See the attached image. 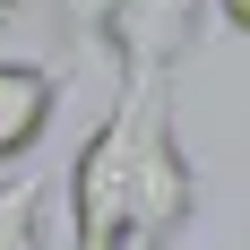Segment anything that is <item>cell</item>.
<instances>
[{
  "label": "cell",
  "instance_id": "6da1fadb",
  "mask_svg": "<svg viewBox=\"0 0 250 250\" xmlns=\"http://www.w3.org/2000/svg\"><path fill=\"white\" fill-rule=\"evenodd\" d=\"M129 164H121V250H173L199 216V173L173 129V78H121Z\"/></svg>",
  "mask_w": 250,
  "mask_h": 250
},
{
  "label": "cell",
  "instance_id": "277c9868",
  "mask_svg": "<svg viewBox=\"0 0 250 250\" xmlns=\"http://www.w3.org/2000/svg\"><path fill=\"white\" fill-rule=\"evenodd\" d=\"M35 225H43V181H0V250H43L35 242Z\"/></svg>",
  "mask_w": 250,
  "mask_h": 250
},
{
  "label": "cell",
  "instance_id": "3957f363",
  "mask_svg": "<svg viewBox=\"0 0 250 250\" xmlns=\"http://www.w3.org/2000/svg\"><path fill=\"white\" fill-rule=\"evenodd\" d=\"M61 112V69L52 61H0V164H26L35 138Z\"/></svg>",
  "mask_w": 250,
  "mask_h": 250
},
{
  "label": "cell",
  "instance_id": "52a82bcc",
  "mask_svg": "<svg viewBox=\"0 0 250 250\" xmlns=\"http://www.w3.org/2000/svg\"><path fill=\"white\" fill-rule=\"evenodd\" d=\"M9 18H18V0H0V26H9Z\"/></svg>",
  "mask_w": 250,
  "mask_h": 250
},
{
  "label": "cell",
  "instance_id": "8992f818",
  "mask_svg": "<svg viewBox=\"0 0 250 250\" xmlns=\"http://www.w3.org/2000/svg\"><path fill=\"white\" fill-rule=\"evenodd\" d=\"M216 26H225V35H242V43H250V0H216Z\"/></svg>",
  "mask_w": 250,
  "mask_h": 250
},
{
  "label": "cell",
  "instance_id": "7a4b0ae2",
  "mask_svg": "<svg viewBox=\"0 0 250 250\" xmlns=\"http://www.w3.org/2000/svg\"><path fill=\"white\" fill-rule=\"evenodd\" d=\"M216 0H121V18L104 26V43L121 61V78H173L190 43L207 35Z\"/></svg>",
  "mask_w": 250,
  "mask_h": 250
},
{
  "label": "cell",
  "instance_id": "5b68a950",
  "mask_svg": "<svg viewBox=\"0 0 250 250\" xmlns=\"http://www.w3.org/2000/svg\"><path fill=\"white\" fill-rule=\"evenodd\" d=\"M112 18H121V0H61V26H69L78 43H86V35L104 43V26H112Z\"/></svg>",
  "mask_w": 250,
  "mask_h": 250
}]
</instances>
